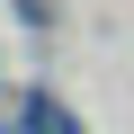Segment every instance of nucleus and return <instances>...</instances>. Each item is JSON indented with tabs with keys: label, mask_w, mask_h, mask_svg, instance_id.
I'll return each mask as SVG.
<instances>
[{
	"label": "nucleus",
	"mask_w": 134,
	"mask_h": 134,
	"mask_svg": "<svg viewBox=\"0 0 134 134\" xmlns=\"http://www.w3.org/2000/svg\"><path fill=\"white\" fill-rule=\"evenodd\" d=\"M27 125H36V134H72V125H63V107H54V98H27Z\"/></svg>",
	"instance_id": "obj_1"
}]
</instances>
